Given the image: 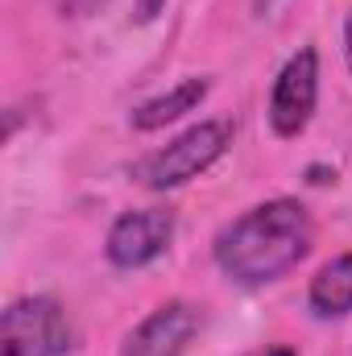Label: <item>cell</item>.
<instances>
[{
	"instance_id": "6da1fadb",
	"label": "cell",
	"mask_w": 352,
	"mask_h": 356,
	"mask_svg": "<svg viewBox=\"0 0 352 356\" xmlns=\"http://www.w3.org/2000/svg\"><path fill=\"white\" fill-rule=\"evenodd\" d=\"M315 245V220L298 199H265L216 232L211 257L245 290L286 277Z\"/></svg>"
},
{
	"instance_id": "7a4b0ae2",
	"label": "cell",
	"mask_w": 352,
	"mask_h": 356,
	"mask_svg": "<svg viewBox=\"0 0 352 356\" xmlns=\"http://www.w3.org/2000/svg\"><path fill=\"white\" fill-rule=\"evenodd\" d=\"M232 145V124L228 120H199L186 133H178L170 145L154 149L150 158L137 162L133 178L150 191H175L191 178L207 175Z\"/></svg>"
},
{
	"instance_id": "3957f363",
	"label": "cell",
	"mask_w": 352,
	"mask_h": 356,
	"mask_svg": "<svg viewBox=\"0 0 352 356\" xmlns=\"http://www.w3.org/2000/svg\"><path fill=\"white\" fill-rule=\"evenodd\" d=\"M71 348L75 327L54 298L29 294L8 302L0 319V356H67Z\"/></svg>"
},
{
	"instance_id": "277c9868",
	"label": "cell",
	"mask_w": 352,
	"mask_h": 356,
	"mask_svg": "<svg viewBox=\"0 0 352 356\" xmlns=\"http://www.w3.org/2000/svg\"><path fill=\"white\" fill-rule=\"evenodd\" d=\"M319 104V54L307 46L286 58L269 91V129L278 137H298Z\"/></svg>"
},
{
	"instance_id": "5b68a950",
	"label": "cell",
	"mask_w": 352,
	"mask_h": 356,
	"mask_svg": "<svg viewBox=\"0 0 352 356\" xmlns=\"http://www.w3.org/2000/svg\"><path fill=\"white\" fill-rule=\"evenodd\" d=\"M175 241V211L166 207H137L125 211L104 241V253L116 269H145L154 266Z\"/></svg>"
},
{
	"instance_id": "8992f818",
	"label": "cell",
	"mask_w": 352,
	"mask_h": 356,
	"mask_svg": "<svg viewBox=\"0 0 352 356\" xmlns=\"http://www.w3.org/2000/svg\"><path fill=\"white\" fill-rule=\"evenodd\" d=\"M199 327H203L199 307H191V302H182V298L162 302L154 315H145V319L129 332L120 356H182L191 348V340L199 336Z\"/></svg>"
},
{
	"instance_id": "52a82bcc",
	"label": "cell",
	"mask_w": 352,
	"mask_h": 356,
	"mask_svg": "<svg viewBox=\"0 0 352 356\" xmlns=\"http://www.w3.org/2000/svg\"><path fill=\"white\" fill-rule=\"evenodd\" d=\"M207 88H211L207 79H182V83H175L170 91H162V95H154V99L137 104L129 120H133V129H137V133H154V129H166L170 120L186 116V112H195V108L203 104Z\"/></svg>"
},
{
	"instance_id": "ba28073f",
	"label": "cell",
	"mask_w": 352,
	"mask_h": 356,
	"mask_svg": "<svg viewBox=\"0 0 352 356\" xmlns=\"http://www.w3.org/2000/svg\"><path fill=\"white\" fill-rule=\"evenodd\" d=\"M307 302L319 319H344L352 311V253L332 257L328 266L311 277Z\"/></svg>"
},
{
	"instance_id": "9c48e42d",
	"label": "cell",
	"mask_w": 352,
	"mask_h": 356,
	"mask_svg": "<svg viewBox=\"0 0 352 356\" xmlns=\"http://www.w3.org/2000/svg\"><path fill=\"white\" fill-rule=\"evenodd\" d=\"M104 0H63V13H71V17H83L91 8H99Z\"/></svg>"
},
{
	"instance_id": "30bf717a",
	"label": "cell",
	"mask_w": 352,
	"mask_h": 356,
	"mask_svg": "<svg viewBox=\"0 0 352 356\" xmlns=\"http://www.w3.org/2000/svg\"><path fill=\"white\" fill-rule=\"evenodd\" d=\"M166 0H137V21H154Z\"/></svg>"
},
{
	"instance_id": "8fae6325",
	"label": "cell",
	"mask_w": 352,
	"mask_h": 356,
	"mask_svg": "<svg viewBox=\"0 0 352 356\" xmlns=\"http://www.w3.org/2000/svg\"><path fill=\"white\" fill-rule=\"evenodd\" d=\"M245 356H298L290 344H269V348H257V353H245Z\"/></svg>"
},
{
	"instance_id": "7c38bea8",
	"label": "cell",
	"mask_w": 352,
	"mask_h": 356,
	"mask_svg": "<svg viewBox=\"0 0 352 356\" xmlns=\"http://www.w3.org/2000/svg\"><path fill=\"white\" fill-rule=\"evenodd\" d=\"M344 54H349V67H352V8L344 17Z\"/></svg>"
}]
</instances>
